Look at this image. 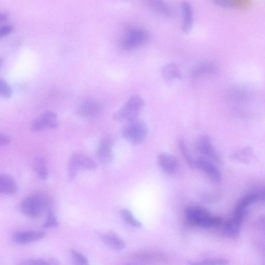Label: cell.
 Segmentation results:
<instances>
[{"instance_id": "277c9868", "label": "cell", "mask_w": 265, "mask_h": 265, "mask_svg": "<svg viewBox=\"0 0 265 265\" xmlns=\"http://www.w3.org/2000/svg\"><path fill=\"white\" fill-rule=\"evenodd\" d=\"M149 37L144 28L132 27L128 28L121 41V46L127 50H133L145 44Z\"/></svg>"}, {"instance_id": "e575fe53", "label": "cell", "mask_w": 265, "mask_h": 265, "mask_svg": "<svg viewBox=\"0 0 265 265\" xmlns=\"http://www.w3.org/2000/svg\"><path fill=\"white\" fill-rule=\"evenodd\" d=\"M258 200L265 201V188L256 192Z\"/></svg>"}, {"instance_id": "7c38bea8", "label": "cell", "mask_w": 265, "mask_h": 265, "mask_svg": "<svg viewBox=\"0 0 265 265\" xmlns=\"http://www.w3.org/2000/svg\"><path fill=\"white\" fill-rule=\"evenodd\" d=\"M97 156L99 160L108 164L113 160V141L109 137L101 139L97 149Z\"/></svg>"}, {"instance_id": "f1b7e54d", "label": "cell", "mask_w": 265, "mask_h": 265, "mask_svg": "<svg viewBox=\"0 0 265 265\" xmlns=\"http://www.w3.org/2000/svg\"><path fill=\"white\" fill-rule=\"evenodd\" d=\"M59 226L58 220L52 210L47 213V217L43 224V227L46 229L55 228Z\"/></svg>"}, {"instance_id": "1f68e13d", "label": "cell", "mask_w": 265, "mask_h": 265, "mask_svg": "<svg viewBox=\"0 0 265 265\" xmlns=\"http://www.w3.org/2000/svg\"><path fill=\"white\" fill-rule=\"evenodd\" d=\"M13 29V26L10 24H6L2 26L1 29H0V35H1V37L8 35L12 31Z\"/></svg>"}, {"instance_id": "5b68a950", "label": "cell", "mask_w": 265, "mask_h": 265, "mask_svg": "<svg viewBox=\"0 0 265 265\" xmlns=\"http://www.w3.org/2000/svg\"><path fill=\"white\" fill-rule=\"evenodd\" d=\"M122 136L134 145H138L144 141L148 134L146 125L141 122L133 121L122 130Z\"/></svg>"}, {"instance_id": "ba28073f", "label": "cell", "mask_w": 265, "mask_h": 265, "mask_svg": "<svg viewBox=\"0 0 265 265\" xmlns=\"http://www.w3.org/2000/svg\"><path fill=\"white\" fill-rule=\"evenodd\" d=\"M59 124L57 115L51 112H46L37 117L31 126V130L38 132L57 128Z\"/></svg>"}, {"instance_id": "5bb4252c", "label": "cell", "mask_w": 265, "mask_h": 265, "mask_svg": "<svg viewBox=\"0 0 265 265\" xmlns=\"http://www.w3.org/2000/svg\"><path fill=\"white\" fill-rule=\"evenodd\" d=\"M181 8L182 12L181 29L183 32L189 33L193 25V10L192 6L187 2H183L182 4Z\"/></svg>"}, {"instance_id": "d4e9b609", "label": "cell", "mask_w": 265, "mask_h": 265, "mask_svg": "<svg viewBox=\"0 0 265 265\" xmlns=\"http://www.w3.org/2000/svg\"><path fill=\"white\" fill-rule=\"evenodd\" d=\"M229 263V260L226 258H217L191 261L189 263V265H227Z\"/></svg>"}, {"instance_id": "f546056e", "label": "cell", "mask_w": 265, "mask_h": 265, "mask_svg": "<svg viewBox=\"0 0 265 265\" xmlns=\"http://www.w3.org/2000/svg\"><path fill=\"white\" fill-rule=\"evenodd\" d=\"M12 91L11 87L5 80L1 79L0 81V94L5 98H9L12 95Z\"/></svg>"}, {"instance_id": "83f0119b", "label": "cell", "mask_w": 265, "mask_h": 265, "mask_svg": "<svg viewBox=\"0 0 265 265\" xmlns=\"http://www.w3.org/2000/svg\"><path fill=\"white\" fill-rule=\"evenodd\" d=\"M178 145L183 156L186 158L188 164L190 167L192 168H195V160H193L189 153H188L184 141L181 139H179L178 140Z\"/></svg>"}, {"instance_id": "8992f818", "label": "cell", "mask_w": 265, "mask_h": 265, "mask_svg": "<svg viewBox=\"0 0 265 265\" xmlns=\"http://www.w3.org/2000/svg\"><path fill=\"white\" fill-rule=\"evenodd\" d=\"M247 214V211L235 209L232 217L224 224V235L230 238H235L238 237Z\"/></svg>"}, {"instance_id": "7a4b0ae2", "label": "cell", "mask_w": 265, "mask_h": 265, "mask_svg": "<svg viewBox=\"0 0 265 265\" xmlns=\"http://www.w3.org/2000/svg\"><path fill=\"white\" fill-rule=\"evenodd\" d=\"M50 200L43 194H38L25 199L22 202V211L31 218H38L45 211L51 210Z\"/></svg>"}, {"instance_id": "d6a6232c", "label": "cell", "mask_w": 265, "mask_h": 265, "mask_svg": "<svg viewBox=\"0 0 265 265\" xmlns=\"http://www.w3.org/2000/svg\"><path fill=\"white\" fill-rule=\"evenodd\" d=\"M11 141V137L5 134H0V145L5 146L10 143Z\"/></svg>"}, {"instance_id": "ac0fdd59", "label": "cell", "mask_w": 265, "mask_h": 265, "mask_svg": "<svg viewBox=\"0 0 265 265\" xmlns=\"http://www.w3.org/2000/svg\"><path fill=\"white\" fill-rule=\"evenodd\" d=\"M161 73L163 78L168 82L182 78L180 70L175 64H169L163 66L161 68Z\"/></svg>"}, {"instance_id": "2e32d148", "label": "cell", "mask_w": 265, "mask_h": 265, "mask_svg": "<svg viewBox=\"0 0 265 265\" xmlns=\"http://www.w3.org/2000/svg\"><path fill=\"white\" fill-rule=\"evenodd\" d=\"M158 162L161 169L168 174L174 173L178 168L177 158L168 153H160L158 156Z\"/></svg>"}, {"instance_id": "e0dca14e", "label": "cell", "mask_w": 265, "mask_h": 265, "mask_svg": "<svg viewBox=\"0 0 265 265\" xmlns=\"http://www.w3.org/2000/svg\"><path fill=\"white\" fill-rule=\"evenodd\" d=\"M17 190L16 182L10 176L0 175V192L5 195H13Z\"/></svg>"}, {"instance_id": "d6986e66", "label": "cell", "mask_w": 265, "mask_h": 265, "mask_svg": "<svg viewBox=\"0 0 265 265\" xmlns=\"http://www.w3.org/2000/svg\"><path fill=\"white\" fill-rule=\"evenodd\" d=\"M231 157L239 163L249 164L255 158V154L251 147H247L234 152Z\"/></svg>"}, {"instance_id": "30bf717a", "label": "cell", "mask_w": 265, "mask_h": 265, "mask_svg": "<svg viewBox=\"0 0 265 265\" xmlns=\"http://www.w3.org/2000/svg\"><path fill=\"white\" fill-rule=\"evenodd\" d=\"M195 167L205 173L214 182L220 183L221 181V172L210 161L204 158H197L195 160Z\"/></svg>"}, {"instance_id": "7402d4cb", "label": "cell", "mask_w": 265, "mask_h": 265, "mask_svg": "<svg viewBox=\"0 0 265 265\" xmlns=\"http://www.w3.org/2000/svg\"><path fill=\"white\" fill-rule=\"evenodd\" d=\"M214 3L223 8H234L238 9L248 8L251 5L248 1H232V0H215Z\"/></svg>"}, {"instance_id": "44dd1931", "label": "cell", "mask_w": 265, "mask_h": 265, "mask_svg": "<svg viewBox=\"0 0 265 265\" xmlns=\"http://www.w3.org/2000/svg\"><path fill=\"white\" fill-rule=\"evenodd\" d=\"M217 71V68L214 64L206 63L195 67L192 71L191 75L193 77H198L203 75L214 74Z\"/></svg>"}, {"instance_id": "836d02e7", "label": "cell", "mask_w": 265, "mask_h": 265, "mask_svg": "<svg viewBox=\"0 0 265 265\" xmlns=\"http://www.w3.org/2000/svg\"><path fill=\"white\" fill-rule=\"evenodd\" d=\"M258 225L260 229L265 235V217L261 218L258 221Z\"/></svg>"}, {"instance_id": "d590c367", "label": "cell", "mask_w": 265, "mask_h": 265, "mask_svg": "<svg viewBox=\"0 0 265 265\" xmlns=\"http://www.w3.org/2000/svg\"><path fill=\"white\" fill-rule=\"evenodd\" d=\"M8 18V15L7 14H1V16H0V19H1V21L3 22L5 21Z\"/></svg>"}, {"instance_id": "9a60e30c", "label": "cell", "mask_w": 265, "mask_h": 265, "mask_svg": "<svg viewBox=\"0 0 265 265\" xmlns=\"http://www.w3.org/2000/svg\"><path fill=\"white\" fill-rule=\"evenodd\" d=\"M98 236L101 241L115 250L121 251L126 248V244L124 240L114 233H102Z\"/></svg>"}, {"instance_id": "3957f363", "label": "cell", "mask_w": 265, "mask_h": 265, "mask_svg": "<svg viewBox=\"0 0 265 265\" xmlns=\"http://www.w3.org/2000/svg\"><path fill=\"white\" fill-rule=\"evenodd\" d=\"M144 106V101L138 95L132 96L125 105L114 115V119L118 121H135Z\"/></svg>"}, {"instance_id": "cb8c5ba5", "label": "cell", "mask_w": 265, "mask_h": 265, "mask_svg": "<svg viewBox=\"0 0 265 265\" xmlns=\"http://www.w3.org/2000/svg\"><path fill=\"white\" fill-rule=\"evenodd\" d=\"M58 260L54 258H40L22 260L16 265H59Z\"/></svg>"}, {"instance_id": "603a6c76", "label": "cell", "mask_w": 265, "mask_h": 265, "mask_svg": "<svg viewBox=\"0 0 265 265\" xmlns=\"http://www.w3.org/2000/svg\"><path fill=\"white\" fill-rule=\"evenodd\" d=\"M150 8L155 12L167 17H172L173 15L171 9L165 2L162 1H150L148 2Z\"/></svg>"}, {"instance_id": "6da1fadb", "label": "cell", "mask_w": 265, "mask_h": 265, "mask_svg": "<svg viewBox=\"0 0 265 265\" xmlns=\"http://www.w3.org/2000/svg\"><path fill=\"white\" fill-rule=\"evenodd\" d=\"M186 215L191 225L201 228H215L222 222L220 217L212 216L207 209L198 206L189 207Z\"/></svg>"}, {"instance_id": "484cf974", "label": "cell", "mask_w": 265, "mask_h": 265, "mask_svg": "<svg viewBox=\"0 0 265 265\" xmlns=\"http://www.w3.org/2000/svg\"><path fill=\"white\" fill-rule=\"evenodd\" d=\"M120 214L124 220L129 225L136 228H140L142 227L141 223L134 218L132 213L127 209H122Z\"/></svg>"}, {"instance_id": "9c48e42d", "label": "cell", "mask_w": 265, "mask_h": 265, "mask_svg": "<svg viewBox=\"0 0 265 265\" xmlns=\"http://www.w3.org/2000/svg\"><path fill=\"white\" fill-rule=\"evenodd\" d=\"M196 148L202 154L209 157L219 164L222 163V159L214 148L211 139L208 136H202L198 140Z\"/></svg>"}, {"instance_id": "8fae6325", "label": "cell", "mask_w": 265, "mask_h": 265, "mask_svg": "<svg viewBox=\"0 0 265 265\" xmlns=\"http://www.w3.org/2000/svg\"><path fill=\"white\" fill-rule=\"evenodd\" d=\"M102 110L101 105L93 99H86L78 109L79 115L86 118H94L98 116Z\"/></svg>"}, {"instance_id": "4dcf8cb0", "label": "cell", "mask_w": 265, "mask_h": 265, "mask_svg": "<svg viewBox=\"0 0 265 265\" xmlns=\"http://www.w3.org/2000/svg\"><path fill=\"white\" fill-rule=\"evenodd\" d=\"M230 96L237 99L247 97L248 94L246 90L242 88H234L230 91Z\"/></svg>"}, {"instance_id": "52a82bcc", "label": "cell", "mask_w": 265, "mask_h": 265, "mask_svg": "<svg viewBox=\"0 0 265 265\" xmlns=\"http://www.w3.org/2000/svg\"><path fill=\"white\" fill-rule=\"evenodd\" d=\"M95 163L89 157L79 153L71 156L69 165V177L73 179L80 169L93 170L96 169Z\"/></svg>"}, {"instance_id": "4316f807", "label": "cell", "mask_w": 265, "mask_h": 265, "mask_svg": "<svg viewBox=\"0 0 265 265\" xmlns=\"http://www.w3.org/2000/svg\"><path fill=\"white\" fill-rule=\"evenodd\" d=\"M71 255L74 265H90L88 258L80 252L73 249Z\"/></svg>"}, {"instance_id": "ffe728a7", "label": "cell", "mask_w": 265, "mask_h": 265, "mask_svg": "<svg viewBox=\"0 0 265 265\" xmlns=\"http://www.w3.org/2000/svg\"><path fill=\"white\" fill-rule=\"evenodd\" d=\"M33 167L35 173L40 179H47L48 172L46 162L43 157H37L34 160Z\"/></svg>"}, {"instance_id": "4fadbf2b", "label": "cell", "mask_w": 265, "mask_h": 265, "mask_svg": "<svg viewBox=\"0 0 265 265\" xmlns=\"http://www.w3.org/2000/svg\"><path fill=\"white\" fill-rule=\"evenodd\" d=\"M45 233L40 231H20L15 233L13 240L18 244H27L42 239Z\"/></svg>"}]
</instances>
